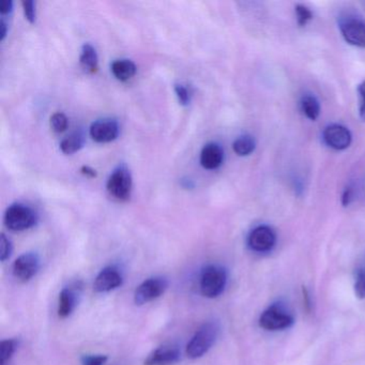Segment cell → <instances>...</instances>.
<instances>
[{
    "label": "cell",
    "mask_w": 365,
    "mask_h": 365,
    "mask_svg": "<svg viewBox=\"0 0 365 365\" xmlns=\"http://www.w3.org/2000/svg\"><path fill=\"white\" fill-rule=\"evenodd\" d=\"M220 327L217 322H205L197 331H196L191 341L187 346V356L190 359L202 358L211 349L219 336Z\"/></svg>",
    "instance_id": "cell-1"
},
{
    "label": "cell",
    "mask_w": 365,
    "mask_h": 365,
    "mask_svg": "<svg viewBox=\"0 0 365 365\" xmlns=\"http://www.w3.org/2000/svg\"><path fill=\"white\" fill-rule=\"evenodd\" d=\"M227 273L225 269L217 264L205 267L200 275V292L206 298H217L225 289Z\"/></svg>",
    "instance_id": "cell-2"
},
{
    "label": "cell",
    "mask_w": 365,
    "mask_h": 365,
    "mask_svg": "<svg viewBox=\"0 0 365 365\" xmlns=\"http://www.w3.org/2000/svg\"><path fill=\"white\" fill-rule=\"evenodd\" d=\"M37 221V213L26 205H11L5 213V225L14 232L29 230Z\"/></svg>",
    "instance_id": "cell-3"
},
{
    "label": "cell",
    "mask_w": 365,
    "mask_h": 365,
    "mask_svg": "<svg viewBox=\"0 0 365 365\" xmlns=\"http://www.w3.org/2000/svg\"><path fill=\"white\" fill-rule=\"evenodd\" d=\"M339 31L350 46L365 48V22L360 18L347 16L339 20Z\"/></svg>",
    "instance_id": "cell-4"
},
{
    "label": "cell",
    "mask_w": 365,
    "mask_h": 365,
    "mask_svg": "<svg viewBox=\"0 0 365 365\" xmlns=\"http://www.w3.org/2000/svg\"><path fill=\"white\" fill-rule=\"evenodd\" d=\"M292 324L294 317L279 304L271 305L259 318V326L264 330H283L289 328Z\"/></svg>",
    "instance_id": "cell-5"
},
{
    "label": "cell",
    "mask_w": 365,
    "mask_h": 365,
    "mask_svg": "<svg viewBox=\"0 0 365 365\" xmlns=\"http://www.w3.org/2000/svg\"><path fill=\"white\" fill-rule=\"evenodd\" d=\"M168 282L164 277H151L143 282L134 292L136 304L143 305L160 298L168 289Z\"/></svg>",
    "instance_id": "cell-6"
},
{
    "label": "cell",
    "mask_w": 365,
    "mask_h": 365,
    "mask_svg": "<svg viewBox=\"0 0 365 365\" xmlns=\"http://www.w3.org/2000/svg\"><path fill=\"white\" fill-rule=\"evenodd\" d=\"M108 191L113 197L119 200H127L131 195L132 177L125 168L114 170L108 181Z\"/></svg>",
    "instance_id": "cell-7"
},
{
    "label": "cell",
    "mask_w": 365,
    "mask_h": 365,
    "mask_svg": "<svg viewBox=\"0 0 365 365\" xmlns=\"http://www.w3.org/2000/svg\"><path fill=\"white\" fill-rule=\"evenodd\" d=\"M277 236L274 230L266 225L254 228L247 238V245L253 251L264 253L270 251L274 247Z\"/></svg>",
    "instance_id": "cell-8"
},
{
    "label": "cell",
    "mask_w": 365,
    "mask_h": 365,
    "mask_svg": "<svg viewBox=\"0 0 365 365\" xmlns=\"http://www.w3.org/2000/svg\"><path fill=\"white\" fill-rule=\"evenodd\" d=\"M40 269V258L37 254L26 253L21 255L14 264V274L19 281L29 282L37 274Z\"/></svg>",
    "instance_id": "cell-9"
},
{
    "label": "cell",
    "mask_w": 365,
    "mask_h": 365,
    "mask_svg": "<svg viewBox=\"0 0 365 365\" xmlns=\"http://www.w3.org/2000/svg\"><path fill=\"white\" fill-rule=\"evenodd\" d=\"M324 140L330 148L345 150L351 144V133L341 125H331L324 131Z\"/></svg>",
    "instance_id": "cell-10"
},
{
    "label": "cell",
    "mask_w": 365,
    "mask_h": 365,
    "mask_svg": "<svg viewBox=\"0 0 365 365\" xmlns=\"http://www.w3.org/2000/svg\"><path fill=\"white\" fill-rule=\"evenodd\" d=\"M89 133L95 142L101 144L110 143L118 136L119 125L117 121L113 119H100L91 125Z\"/></svg>",
    "instance_id": "cell-11"
},
{
    "label": "cell",
    "mask_w": 365,
    "mask_h": 365,
    "mask_svg": "<svg viewBox=\"0 0 365 365\" xmlns=\"http://www.w3.org/2000/svg\"><path fill=\"white\" fill-rule=\"evenodd\" d=\"M181 359V352L175 345H165L153 350L146 360L144 365H174Z\"/></svg>",
    "instance_id": "cell-12"
},
{
    "label": "cell",
    "mask_w": 365,
    "mask_h": 365,
    "mask_svg": "<svg viewBox=\"0 0 365 365\" xmlns=\"http://www.w3.org/2000/svg\"><path fill=\"white\" fill-rule=\"evenodd\" d=\"M123 275L115 267H106L96 277L93 287L97 292H108L123 285Z\"/></svg>",
    "instance_id": "cell-13"
},
{
    "label": "cell",
    "mask_w": 365,
    "mask_h": 365,
    "mask_svg": "<svg viewBox=\"0 0 365 365\" xmlns=\"http://www.w3.org/2000/svg\"><path fill=\"white\" fill-rule=\"evenodd\" d=\"M224 151L221 146L215 143L207 144L200 153V164L206 170H217L223 163Z\"/></svg>",
    "instance_id": "cell-14"
},
{
    "label": "cell",
    "mask_w": 365,
    "mask_h": 365,
    "mask_svg": "<svg viewBox=\"0 0 365 365\" xmlns=\"http://www.w3.org/2000/svg\"><path fill=\"white\" fill-rule=\"evenodd\" d=\"M78 302L76 292L72 288H63L59 294L58 315L61 318H67L71 315Z\"/></svg>",
    "instance_id": "cell-15"
},
{
    "label": "cell",
    "mask_w": 365,
    "mask_h": 365,
    "mask_svg": "<svg viewBox=\"0 0 365 365\" xmlns=\"http://www.w3.org/2000/svg\"><path fill=\"white\" fill-rule=\"evenodd\" d=\"M112 72L120 82L131 80L136 73V66L129 59H118L112 63Z\"/></svg>",
    "instance_id": "cell-16"
},
{
    "label": "cell",
    "mask_w": 365,
    "mask_h": 365,
    "mask_svg": "<svg viewBox=\"0 0 365 365\" xmlns=\"http://www.w3.org/2000/svg\"><path fill=\"white\" fill-rule=\"evenodd\" d=\"M80 63L83 69L88 73H96L98 70V54L95 48L91 44H85L81 53Z\"/></svg>",
    "instance_id": "cell-17"
},
{
    "label": "cell",
    "mask_w": 365,
    "mask_h": 365,
    "mask_svg": "<svg viewBox=\"0 0 365 365\" xmlns=\"http://www.w3.org/2000/svg\"><path fill=\"white\" fill-rule=\"evenodd\" d=\"M84 136L81 132H74L61 143V149L65 155H73L84 146Z\"/></svg>",
    "instance_id": "cell-18"
},
{
    "label": "cell",
    "mask_w": 365,
    "mask_h": 365,
    "mask_svg": "<svg viewBox=\"0 0 365 365\" xmlns=\"http://www.w3.org/2000/svg\"><path fill=\"white\" fill-rule=\"evenodd\" d=\"M255 140L252 136L243 135L235 140L232 149L239 157H247L255 150Z\"/></svg>",
    "instance_id": "cell-19"
},
{
    "label": "cell",
    "mask_w": 365,
    "mask_h": 365,
    "mask_svg": "<svg viewBox=\"0 0 365 365\" xmlns=\"http://www.w3.org/2000/svg\"><path fill=\"white\" fill-rule=\"evenodd\" d=\"M301 108L307 118L316 120L320 114V106L318 100L312 96H305L301 101Z\"/></svg>",
    "instance_id": "cell-20"
},
{
    "label": "cell",
    "mask_w": 365,
    "mask_h": 365,
    "mask_svg": "<svg viewBox=\"0 0 365 365\" xmlns=\"http://www.w3.org/2000/svg\"><path fill=\"white\" fill-rule=\"evenodd\" d=\"M16 349V339H5L0 343V365H6L10 360Z\"/></svg>",
    "instance_id": "cell-21"
},
{
    "label": "cell",
    "mask_w": 365,
    "mask_h": 365,
    "mask_svg": "<svg viewBox=\"0 0 365 365\" xmlns=\"http://www.w3.org/2000/svg\"><path fill=\"white\" fill-rule=\"evenodd\" d=\"M51 127L56 133H63L68 128V118L63 113H56L51 117Z\"/></svg>",
    "instance_id": "cell-22"
},
{
    "label": "cell",
    "mask_w": 365,
    "mask_h": 365,
    "mask_svg": "<svg viewBox=\"0 0 365 365\" xmlns=\"http://www.w3.org/2000/svg\"><path fill=\"white\" fill-rule=\"evenodd\" d=\"M297 21H298L299 26L303 27L313 19V14L309 8L303 5L296 6Z\"/></svg>",
    "instance_id": "cell-23"
},
{
    "label": "cell",
    "mask_w": 365,
    "mask_h": 365,
    "mask_svg": "<svg viewBox=\"0 0 365 365\" xmlns=\"http://www.w3.org/2000/svg\"><path fill=\"white\" fill-rule=\"evenodd\" d=\"M354 292L360 299H365V268L360 269L356 272Z\"/></svg>",
    "instance_id": "cell-24"
},
{
    "label": "cell",
    "mask_w": 365,
    "mask_h": 365,
    "mask_svg": "<svg viewBox=\"0 0 365 365\" xmlns=\"http://www.w3.org/2000/svg\"><path fill=\"white\" fill-rule=\"evenodd\" d=\"M12 254V243L6 235H1L0 237V259L1 262H6Z\"/></svg>",
    "instance_id": "cell-25"
},
{
    "label": "cell",
    "mask_w": 365,
    "mask_h": 365,
    "mask_svg": "<svg viewBox=\"0 0 365 365\" xmlns=\"http://www.w3.org/2000/svg\"><path fill=\"white\" fill-rule=\"evenodd\" d=\"M175 93H176L177 98L182 106H187L191 102V93L185 85H176Z\"/></svg>",
    "instance_id": "cell-26"
},
{
    "label": "cell",
    "mask_w": 365,
    "mask_h": 365,
    "mask_svg": "<svg viewBox=\"0 0 365 365\" xmlns=\"http://www.w3.org/2000/svg\"><path fill=\"white\" fill-rule=\"evenodd\" d=\"M23 9H24V14L26 16L29 23L34 24L36 22V4L33 0H26L23 1Z\"/></svg>",
    "instance_id": "cell-27"
},
{
    "label": "cell",
    "mask_w": 365,
    "mask_h": 365,
    "mask_svg": "<svg viewBox=\"0 0 365 365\" xmlns=\"http://www.w3.org/2000/svg\"><path fill=\"white\" fill-rule=\"evenodd\" d=\"M108 361V356L97 354V356H85L82 359V365H104Z\"/></svg>",
    "instance_id": "cell-28"
},
{
    "label": "cell",
    "mask_w": 365,
    "mask_h": 365,
    "mask_svg": "<svg viewBox=\"0 0 365 365\" xmlns=\"http://www.w3.org/2000/svg\"><path fill=\"white\" fill-rule=\"evenodd\" d=\"M359 96H360V116L365 120V82L359 86Z\"/></svg>",
    "instance_id": "cell-29"
},
{
    "label": "cell",
    "mask_w": 365,
    "mask_h": 365,
    "mask_svg": "<svg viewBox=\"0 0 365 365\" xmlns=\"http://www.w3.org/2000/svg\"><path fill=\"white\" fill-rule=\"evenodd\" d=\"M12 8H14V3L11 0H4L1 6H0V12L3 16H6V14H9L12 11Z\"/></svg>",
    "instance_id": "cell-30"
},
{
    "label": "cell",
    "mask_w": 365,
    "mask_h": 365,
    "mask_svg": "<svg viewBox=\"0 0 365 365\" xmlns=\"http://www.w3.org/2000/svg\"><path fill=\"white\" fill-rule=\"evenodd\" d=\"M351 190L346 189L345 192H344L343 197H341V202H343L344 206H348V205H349L350 200H351Z\"/></svg>",
    "instance_id": "cell-31"
},
{
    "label": "cell",
    "mask_w": 365,
    "mask_h": 365,
    "mask_svg": "<svg viewBox=\"0 0 365 365\" xmlns=\"http://www.w3.org/2000/svg\"><path fill=\"white\" fill-rule=\"evenodd\" d=\"M82 173L83 174L86 175V176L91 177V178H93V177L97 176L96 170H91L88 166H84V168H82Z\"/></svg>",
    "instance_id": "cell-32"
},
{
    "label": "cell",
    "mask_w": 365,
    "mask_h": 365,
    "mask_svg": "<svg viewBox=\"0 0 365 365\" xmlns=\"http://www.w3.org/2000/svg\"><path fill=\"white\" fill-rule=\"evenodd\" d=\"M0 29H1V31H0V40L4 41L5 40L6 36H7V25L4 21H1L0 23Z\"/></svg>",
    "instance_id": "cell-33"
}]
</instances>
